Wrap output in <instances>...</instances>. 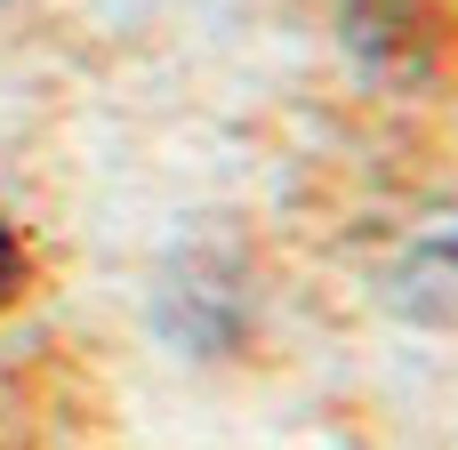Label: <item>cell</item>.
<instances>
[{
	"instance_id": "6da1fadb",
	"label": "cell",
	"mask_w": 458,
	"mask_h": 450,
	"mask_svg": "<svg viewBox=\"0 0 458 450\" xmlns=\"http://www.w3.org/2000/svg\"><path fill=\"white\" fill-rule=\"evenodd\" d=\"M16 282H24V250H16V225L0 217V306L16 298Z\"/></svg>"
}]
</instances>
